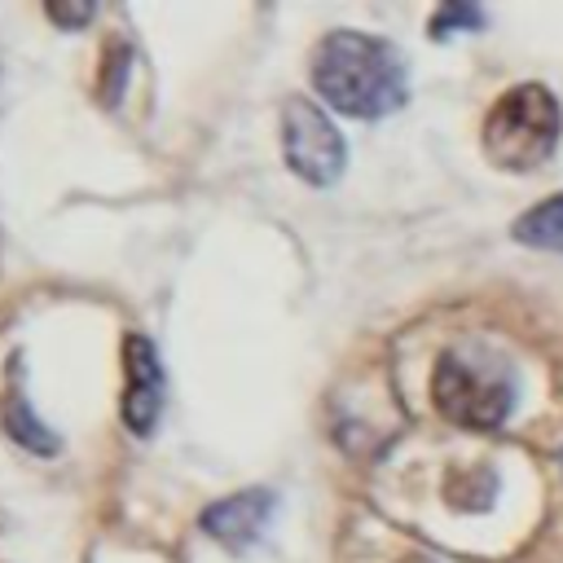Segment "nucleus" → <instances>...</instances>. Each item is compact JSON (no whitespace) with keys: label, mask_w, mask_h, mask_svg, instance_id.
I'll return each mask as SVG.
<instances>
[{"label":"nucleus","mask_w":563,"mask_h":563,"mask_svg":"<svg viewBox=\"0 0 563 563\" xmlns=\"http://www.w3.org/2000/svg\"><path fill=\"white\" fill-rule=\"evenodd\" d=\"M312 88L325 106L352 119H383L405 106V57L365 31H330L312 53Z\"/></svg>","instance_id":"f257e3e1"},{"label":"nucleus","mask_w":563,"mask_h":563,"mask_svg":"<svg viewBox=\"0 0 563 563\" xmlns=\"http://www.w3.org/2000/svg\"><path fill=\"white\" fill-rule=\"evenodd\" d=\"M559 128H563V114L554 92L541 84H519L493 101L484 119V154L493 167H506V172L541 167L559 145Z\"/></svg>","instance_id":"f03ea898"},{"label":"nucleus","mask_w":563,"mask_h":563,"mask_svg":"<svg viewBox=\"0 0 563 563\" xmlns=\"http://www.w3.org/2000/svg\"><path fill=\"white\" fill-rule=\"evenodd\" d=\"M431 400L449 422L466 431H493L515 409V383L488 361H471L466 352H440L431 369Z\"/></svg>","instance_id":"7ed1b4c3"},{"label":"nucleus","mask_w":563,"mask_h":563,"mask_svg":"<svg viewBox=\"0 0 563 563\" xmlns=\"http://www.w3.org/2000/svg\"><path fill=\"white\" fill-rule=\"evenodd\" d=\"M282 154H286V167L303 185H334L347 163L339 128L330 123L321 106L303 97H286L282 106Z\"/></svg>","instance_id":"20e7f679"},{"label":"nucleus","mask_w":563,"mask_h":563,"mask_svg":"<svg viewBox=\"0 0 563 563\" xmlns=\"http://www.w3.org/2000/svg\"><path fill=\"white\" fill-rule=\"evenodd\" d=\"M163 409V365L150 339H123V422L132 435H150Z\"/></svg>","instance_id":"39448f33"},{"label":"nucleus","mask_w":563,"mask_h":563,"mask_svg":"<svg viewBox=\"0 0 563 563\" xmlns=\"http://www.w3.org/2000/svg\"><path fill=\"white\" fill-rule=\"evenodd\" d=\"M273 510H277V497L268 488H246V493H233V497L211 501L202 510V528L224 550H246V545H255L264 537Z\"/></svg>","instance_id":"423d86ee"},{"label":"nucleus","mask_w":563,"mask_h":563,"mask_svg":"<svg viewBox=\"0 0 563 563\" xmlns=\"http://www.w3.org/2000/svg\"><path fill=\"white\" fill-rule=\"evenodd\" d=\"M523 246H537V251H563V194L537 202L532 211H523L510 229Z\"/></svg>","instance_id":"0eeeda50"},{"label":"nucleus","mask_w":563,"mask_h":563,"mask_svg":"<svg viewBox=\"0 0 563 563\" xmlns=\"http://www.w3.org/2000/svg\"><path fill=\"white\" fill-rule=\"evenodd\" d=\"M444 497L453 510H488L493 497H497V475L488 466H471V471H457L449 475L444 484Z\"/></svg>","instance_id":"6e6552de"},{"label":"nucleus","mask_w":563,"mask_h":563,"mask_svg":"<svg viewBox=\"0 0 563 563\" xmlns=\"http://www.w3.org/2000/svg\"><path fill=\"white\" fill-rule=\"evenodd\" d=\"M4 431H9L22 449L57 453V435H48V431L40 427V418L26 409V400H22V396H9V405H4Z\"/></svg>","instance_id":"1a4fd4ad"},{"label":"nucleus","mask_w":563,"mask_h":563,"mask_svg":"<svg viewBox=\"0 0 563 563\" xmlns=\"http://www.w3.org/2000/svg\"><path fill=\"white\" fill-rule=\"evenodd\" d=\"M484 22V13L479 9H471V4H444L435 18H431V35L435 40H444L453 26H479Z\"/></svg>","instance_id":"9d476101"},{"label":"nucleus","mask_w":563,"mask_h":563,"mask_svg":"<svg viewBox=\"0 0 563 563\" xmlns=\"http://www.w3.org/2000/svg\"><path fill=\"white\" fill-rule=\"evenodd\" d=\"M48 18L53 22H62V26H84L88 18H92V4H48Z\"/></svg>","instance_id":"9b49d317"},{"label":"nucleus","mask_w":563,"mask_h":563,"mask_svg":"<svg viewBox=\"0 0 563 563\" xmlns=\"http://www.w3.org/2000/svg\"><path fill=\"white\" fill-rule=\"evenodd\" d=\"M400 563H431V559H422V554H409V559H400Z\"/></svg>","instance_id":"f8f14e48"}]
</instances>
